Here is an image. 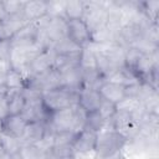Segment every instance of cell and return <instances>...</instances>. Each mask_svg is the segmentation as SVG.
I'll return each mask as SVG.
<instances>
[{
  "label": "cell",
  "mask_w": 159,
  "mask_h": 159,
  "mask_svg": "<svg viewBox=\"0 0 159 159\" xmlns=\"http://www.w3.org/2000/svg\"><path fill=\"white\" fill-rule=\"evenodd\" d=\"M127 140L113 129L101 130L97 135L94 153L97 159H104L119 153L125 145Z\"/></svg>",
  "instance_id": "6da1fadb"
},
{
  "label": "cell",
  "mask_w": 159,
  "mask_h": 159,
  "mask_svg": "<svg viewBox=\"0 0 159 159\" xmlns=\"http://www.w3.org/2000/svg\"><path fill=\"white\" fill-rule=\"evenodd\" d=\"M65 5H66V1H47V12L46 14L51 17L65 19Z\"/></svg>",
  "instance_id": "83f0119b"
},
{
  "label": "cell",
  "mask_w": 159,
  "mask_h": 159,
  "mask_svg": "<svg viewBox=\"0 0 159 159\" xmlns=\"http://www.w3.org/2000/svg\"><path fill=\"white\" fill-rule=\"evenodd\" d=\"M37 35H39V26L35 21H32L22 26L10 39V41L15 47H32L37 40Z\"/></svg>",
  "instance_id": "52a82bcc"
},
{
  "label": "cell",
  "mask_w": 159,
  "mask_h": 159,
  "mask_svg": "<svg viewBox=\"0 0 159 159\" xmlns=\"http://www.w3.org/2000/svg\"><path fill=\"white\" fill-rule=\"evenodd\" d=\"M124 87L125 86H123L120 83H116V82H111V81H103L97 89H98V92L103 99L112 102L114 104H118L119 102H122L125 98Z\"/></svg>",
  "instance_id": "30bf717a"
},
{
  "label": "cell",
  "mask_w": 159,
  "mask_h": 159,
  "mask_svg": "<svg viewBox=\"0 0 159 159\" xmlns=\"http://www.w3.org/2000/svg\"><path fill=\"white\" fill-rule=\"evenodd\" d=\"M80 67L81 68H96V55L94 50L89 46L82 48L81 58H80Z\"/></svg>",
  "instance_id": "484cf974"
},
{
  "label": "cell",
  "mask_w": 159,
  "mask_h": 159,
  "mask_svg": "<svg viewBox=\"0 0 159 159\" xmlns=\"http://www.w3.org/2000/svg\"><path fill=\"white\" fill-rule=\"evenodd\" d=\"M81 92V91H80ZM80 92H72L63 88H56L42 93V104L50 112H57L78 103Z\"/></svg>",
  "instance_id": "7a4b0ae2"
},
{
  "label": "cell",
  "mask_w": 159,
  "mask_h": 159,
  "mask_svg": "<svg viewBox=\"0 0 159 159\" xmlns=\"http://www.w3.org/2000/svg\"><path fill=\"white\" fill-rule=\"evenodd\" d=\"M6 15H5V12H4V9H2V5H1V1H0V20L1 19H4Z\"/></svg>",
  "instance_id": "8d00e7d4"
},
{
  "label": "cell",
  "mask_w": 159,
  "mask_h": 159,
  "mask_svg": "<svg viewBox=\"0 0 159 159\" xmlns=\"http://www.w3.org/2000/svg\"><path fill=\"white\" fill-rule=\"evenodd\" d=\"M26 124L27 122L20 114H9L0 122V132L15 138H21Z\"/></svg>",
  "instance_id": "8fae6325"
},
{
  "label": "cell",
  "mask_w": 159,
  "mask_h": 159,
  "mask_svg": "<svg viewBox=\"0 0 159 159\" xmlns=\"http://www.w3.org/2000/svg\"><path fill=\"white\" fill-rule=\"evenodd\" d=\"M76 134V132L71 130L56 132L53 135V145H73Z\"/></svg>",
  "instance_id": "4316f807"
},
{
  "label": "cell",
  "mask_w": 159,
  "mask_h": 159,
  "mask_svg": "<svg viewBox=\"0 0 159 159\" xmlns=\"http://www.w3.org/2000/svg\"><path fill=\"white\" fill-rule=\"evenodd\" d=\"M19 153L22 159H41L42 157V152L37 148V145L30 143H21Z\"/></svg>",
  "instance_id": "d4e9b609"
},
{
  "label": "cell",
  "mask_w": 159,
  "mask_h": 159,
  "mask_svg": "<svg viewBox=\"0 0 159 159\" xmlns=\"http://www.w3.org/2000/svg\"><path fill=\"white\" fill-rule=\"evenodd\" d=\"M11 50H12V43L10 39H0V62L1 63L9 65Z\"/></svg>",
  "instance_id": "4dcf8cb0"
},
{
  "label": "cell",
  "mask_w": 159,
  "mask_h": 159,
  "mask_svg": "<svg viewBox=\"0 0 159 159\" xmlns=\"http://www.w3.org/2000/svg\"><path fill=\"white\" fill-rule=\"evenodd\" d=\"M47 12V1H25L22 16L27 22L36 21Z\"/></svg>",
  "instance_id": "5bb4252c"
},
{
  "label": "cell",
  "mask_w": 159,
  "mask_h": 159,
  "mask_svg": "<svg viewBox=\"0 0 159 159\" xmlns=\"http://www.w3.org/2000/svg\"><path fill=\"white\" fill-rule=\"evenodd\" d=\"M53 159H76L73 145H53L51 149Z\"/></svg>",
  "instance_id": "cb8c5ba5"
},
{
  "label": "cell",
  "mask_w": 159,
  "mask_h": 159,
  "mask_svg": "<svg viewBox=\"0 0 159 159\" xmlns=\"http://www.w3.org/2000/svg\"><path fill=\"white\" fill-rule=\"evenodd\" d=\"M0 142H1L2 150L10 155H12L20 150V147H21L20 138H15V137H11V135H7V134L0 132Z\"/></svg>",
  "instance_id": "44dd1931"
},
{
  "label": "cell",
  "mask_w": 159,
  "mask_h": 159,
  "mask_svg": "<svg viewBox=\"0 0 159 159\" xmlns=\"http://www.w3.org/2000/svg\"><path fill=\"white\" fill-rule=\"evenodd\" d=\"M104 125H106V120L103 119V117L99 114L98 111L87 113L86 123H84V127L83 128H87V129H91L93 132L99 133L104 128Z\"/></svg>",
  "instance_id": "7402d4cb"
},
{
  "label": "cell",
  "mask_w": 159,
  "mask_h": 159,
  "mask_svg": "<svg viewBox=\"0 0 159 159\" xmlns=\"http://www.w3.org/2000/svg\"><path fill=\"white\" fill-rule=\"evenodd\" d=\"M27 21L24 19L22 14L20 15H6L0 20V39H11Z\"/></svg>",
  "instance_id": "7c38bea8"
},
{
  "label": "cell",
  "mask_w": 159,
  "mask_h": 159,
  "mask_svg": "<svg viewBox=\"0 0 159 159\" xmlns=\"http://www.w3.org/2000/svg\"><path fill=\"white\" fill-rule=\"evenodd\" d=\"M97 132H93L91 129L83 128L81 129L75 138L73 142V149L76 153L80 154H87L91 152H94L96 143H97Z\"/></svg>",
  "instance_id": "ba28073f"
},
{
  "label": "cell",
  "mask_w": 159,
  "mask_h": 159,
  "mask_svg": "<svg viewBox=\"0 0 159 159\" xmlns=\"http://www.w3.org/2000/svg\"><path fill=\"white\" fill-rule=\"evenodd\" d=\"M107 5L104 2L86 1V10L82 20L88 26L91 34L106 26L107 24Z\"/></svg>",
  "instance_id": "277c9868"
},
{
  "label": "cell",
  "mask_w": 159,
  "mask_h": 159,
  "mask_svg": "<svg viewBox=\"0 0 159 159\" xmlns=\"http://www.w3.org/2000/svg\"><path fill=\"white\" fill-rule=\"evenodd\" d=\"M158 10H159V1H144V2H140V11L144 14V16L152 24H158L157 22Z\"/></svg>",
  "instance_id": "603a6c76"
},
{
  "label": "cell",
  "mask_w": 159,
  "mask_h": 159,
  "mask_svg": "<svg viewBox=\"0 0 159 159\" xmlns=\"http://www.w3.org/2000/svg\"><path fill=\"white\" fill-rule=\"evenodd\" d=\"M1 5L5 15H20L22 14L25 1H1Z\"/></svg>",
  "instance_id": "f1b7e54d"
},
{
  "label": "cell",
  "mask_w": 159,
  "mask_h": 159,
  "mask_svg": "<svg viewBox=\"0 0 159 159\" xmlns=\"http://www.w3.org/2000/svg\"><path fill=\"white\" fill-rule=\"evenodd\" d=\"M66 34L67 37L81 48H86L92 43L91 31L82 19L66 20Z\"/></svg>",
  "instance_id": "5b68a950"
},
{
  "label": "cell",
  "mask_w": 159,
  "mask_h": 159,
  "mask_svg": "<svg viewBox=\"0 0 159 159\" xmlns=\"http://www.w3.org/2000/svg\"><path fill=\"white\" fill-rule=\"evenodd\" d=\"M4 150H2V147H1V142H0V154H2Z\"/></svg>",
  "instance_id": "f35d334b"
},
{
  "label": "cell",
  "mask_w": 159,
  "mask_h": 159,
  "mask_svg": "<svg viewBox=\"0 0 159 159\" xmlns=\"http://www.w3.org/2000/svg\"><path fill=\"white\" fill-rule=\"evenodd\" d=\"M9 116V106L6 94H0V122Z\"/></svg>",
  "instance_id": "d6a6232c"
},
{
  "label": "cell",
  "mask_w": 159,
  "mask_h": 159,
  "mask_svg": "<svg viewBox=\"0 0 159 159\" xmlns=\"http://www.w3.org/2000/svg\"><path fill=\"white\" fill-rule=\"evenodd\" d=\"M111 120H112V129L116 130L118 134H120L127 142L135 138L140 132L138 120L129 112L117 109L114 116L111 118Z\"/></svg>",
  "instance_id": "3957f363"
},
{
  "label": "cell",
  "mask_w": 159,
  "mask_h": 159,
  "mask_svg": "<svg viewBox=\"0 0 159 159\" xmlns=\"http://www.w3.org/2000/svg\"><path fill=\"white\" fill-rule=\"evenodd\" d=\"M104 159H120V152L117 153V154H114V155H111L108 158H104Z\"/></svg>",
  "instance_id": "d590c367"
},
{
  "label": "cell",
  "mask_w": 159,
  "mask_h": 159,
  "mask_svg": "<svg viewBox=\"0 0 159 159\" xmlns=\"http://www.w3.org/2000/svg\"><path fill=\"white\" fill-rule=\"evenodd\" d=\"M102 97L96 88H89V87H83L80 92L78 96V104L87 112H94L98 109L101 104Z\"/></svg>",
  "instance_id": "4fadbf2b"
},
{
  "label": "cell",
  "mask_w": 159,
  "mask_h": 159,
  "mask_svg": "<svg viewBox=\"0 0 159 159\" xmlns=\"http://www.w3.org/2000/svg\"><path fill=\"white\" fill-rule=\"evenodd\" d=\"M45 135V125L40 122H31L27 123L24 130L21 139V143H30L36 144L39 143Z\"/></svg>",
  "instance_id": "9a60e30c"
},
{
  "label": "cell",
  "mask_w": 159,
  "mask_h": 159,
  "mask_svg": "<svg viewBox=\"0 0 159 159\" xmlns=\"http://www.w3.org/2000/svg\"><path fill=\"white\" fill-rule=\"evenodd\" d=\"M125 50L127 47H123L120 45H111L109 48L103 50L111 66L114 70L125 67Z\"/></svg>",
  "instance_id": "2e32d148"
},
{
  "label": "cell",
  "mask_w": 159,
  "mask_h": 159,
  "mask_svg": "<svg viewBox=\"0 0 159 159\" xmlns=\"http://www.w3.org/2000/svg\"><path fill=\"white\" fill-rule=\"evenodd\" d=\"M7 67L1 66L0 65V94H6L7 89H6V72H7Z\"/></svg>",
  "instance_id": "836d02e7"
},
{
  "label": "cell",
  "mask_w": 159,
  "mask_h": 159,
  "mask_svg": "<svg viewBox=\"0 0 159 159\" xmlns=\"http://www.w3.org/2000/svg\"><path fill=\"white\" fill-rule=\"evenodd\" d=\"M48 125L55 132L71 130V132L78 133L72 106L68 107V108H63V109H60L57 112H53L51 114V120H50Z\"/></svg>",
  "instance_id": "8992f818"
},
{
  "label": "cell",
  "mask_w": 159,
  "mask_h": 159,
  "mask_svg": "<svg viewBox=\"0 0 159 159\" xmlns=\"http://www.w3.org/2000/svg\"><path fill=\"white\" fill-rule=\"evenodd\" d=\"M52 48L56 52V55H73V53H80L82 51V48L78 45H76L72 40H70L67 36L58 40Z\"/></svg>",
  "instance_id": "ffe728a7"
},
{
  "label": "cell",
  "mask_w": 159,
  "mask_h": 159,
  "mask_svg": "<svg viewBox=\"0 0 159 159\" xmlns=\"http://www.w3.org/2000/svg\"><path fill=\"white\" fill-rule=\"evenodd\" d=\"M6 89L7 91H21L26 86L25 76L21 71L9 68L6 72Z\"/></svg>",
  "instance_id": "e0dca14e"
},
{
  "label": "cell",
  "mask_w": 159,
  "mask_h": 159,
  "mask_svg": "<svg viewBox=\"0 0 159 159\" xmlns=\"http://www.w3.org/2000/svg\"><path fill=\"white\" fill-rule=\"evenodd\" d=\"M11 158H12V159H22V157L20 155V153H19V152H17V153H15V154H12V155H11Z\"/></svg>",
  "instance_id": "74e56055"
},
{
  "label": "cell",
  "mask_w": 159,
  "mask_h": 159,
  "mask_svg": "<svg viewBox=\"0 0 159 159\" xmlns=\"http://www.w3.org/2000/svg\"><path fill=\"white\" fill-rule=\"evenodd\" d=\"M0 159H12L11 158V155L10 154H7V153H2V154H0Z\"/></svg>",
  "instance_id": "e575fe53"
},
{
  "label": "cell",
  "mask_w": 159,
  "mask_h": 159,
  "mask_svg": "<svg viewBox=\"0 0 159 159\" xmlns=\"http://www.w3.org/2000/svg\"><path fill=\"white\" fill-rule=\"evenodd\" d=\"M21 94L25 99V102H35L42 99V92L32 86H26L21 89Z\"/></svg>",
  "instance_id": "1f68e13d"
},
{
  "label": "cell",
  "mask_w": 159,
  "mask_h": 159,
  "mask_svg": "<svg viewBox=\"0 0 159 159\" xmlns=\"http://www.w3.org/2000/svg\"><path fill=\"white\" fill-rule=\"evenodd\" d=\"M86 10V1H66L65 5V19L66 20H75L82 19Z\"/></svg>",
  "instance_id": "d6986e66"
},
{
  "label": "cell",
  "mask_w": 159,
  "mask_h": 159,
  "mask_svg": "<svg viewBox=\"0 0 159 159\" xmlns=\"http://www.w3.org/2000/svg\"><path fill=\"white\" fill-rule=\"evenodd\" d=\"M60 81H61V88L72 92H80L83 88L81 67H75L60 72Z\"/></svg>",
  "instance_id": "9c48e42d"
},
{
  "label": "cell",
  "mask_w": 159,
  "mask_h": 159,
  "mask_svg": "<svg viewBox=\"0 0 159 159\" xmlns=\"http://www.w3.org/2000/svg\"><path fill=\"white\" fill-rule=\"evenodd\" d=\"M97 111H98L99 114L103 117V119L107 122V120H109V119L114 116V113H116V111H117V107H116L114 103L108 102V101H106V99L102 98L101 104H99V107H98Z\"/></svg>",
  "instance_id": "f546056e"
},
{
  "label": "cell",
  "mask_w": 159,
  "mask_h": 159,
  "mask_svg": "<svg viewBox=\"0 0 159 159\" xmlns=\"http://www.w3.org/2000/svg\"><path fill=\"white\" fill-rule=\"evenodd\" d=\"M7 106H9V114H20L25 106V99L21 94V91H7Z\"/></svg>",
  "instance_id": "ac0fdd59"
}]
</instances>
